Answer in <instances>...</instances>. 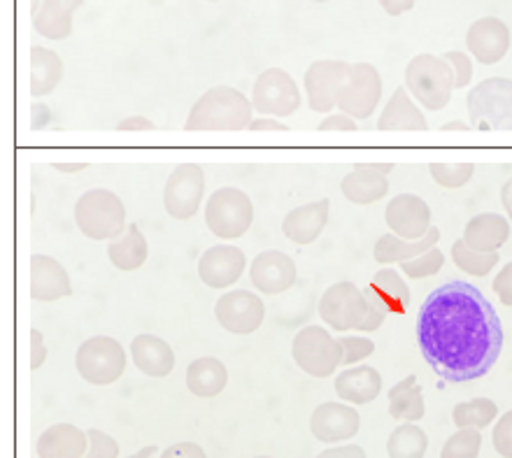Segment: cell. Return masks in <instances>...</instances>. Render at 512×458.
I'll return each instance as SVG.
<instances>
[{
  "label": "cell",
  "mask_w": 512,
  "mask_h": 458,
  "mask_svg": "<svg viewBox=\"0 0 512 458\" xmlns=\"http://www.w3.org/2000/svg\"><path fill=\"white\" fill-rule=\"evenodd\" d=\"M503 326L478 286L440 284L417 314V342L424 361L445 382L464 384L485 377L499 361Z\"/></svg>",
  "instance_id": "obj_1"
},
{
  "label": "cell",
  "mask_w": 512,
  "mask_h": 458,
  "mask_svg": "<svg viewBox=\"0 0 512 458\" xmlns=\"http://www.w3.org/2000/svg\"><path fill=\"white\" fill-rule=\"evenodd\" d=\"M252 100L233 87H212L191 107L187 131H247L252 124Z\"/></svg>",
  "instance_id": "obj_2"
},
{
  "label": "cell",
  "mask_w": 512,
  "mask_h": 458,
  "mask_svg": "<svg viewBox=\"0 0 512 458\" xmlns=\"http://www.w3.org/2000/svg\"><path fill=\"white\" fill-rule=\"evenodd\" d=\"M75 224L89 240H115L126 231V207L115 191L91 189L75 203Z\"/></svg>",
  "instance_id": "obj_3"
},
{
  "label": "cell",
  "mask_w": 512,
  "mask_h": 458,
  "mask_svg": "<svg viewBox=\"0 0 512 458\" xmlns=\"http://www.w3.org/2000/svg\"><path fill=\"white\" fill-rule=\"evenodd\" d=\"M405 89L426 110H443L454 93L452 66L438 56L419 54L405 68Z\"/></svg>",
  "instance_id": "obj_4"
},
{
  "label": "cell",
  "mask_w": 512,
  "mask_h": 458,
  "mask_svg": "<svg viewBox=\"0 0 512 458\" xmlns=\"http://www.w3.org/2000/svg\"><path fill=\"white\" fill-rule=\"evenodd\" d=\"M466 107L475 131H512V80H482L468 93Z\"/></svg>",
  "instance_id": "obj_5"
},
{
  "label": "cell",
  "mask_w": 512,
  "mask_h": 458,
  "mask_svg": "<svg viewBox=\"0 0 512 458\" xmlns=\"http://www.w3.org/2000/svg\"><path fill=\"white\" fill-rule=\"evenodd\" d=\"M254 205L245 191L236 186H222L212 191L205 203V224L210 233L222 240H236L252 228Z\"/></svg>",
  "instance_id": "obj_6"
},
{
  "label": "cell",
  "mask_w": 512,
  "mask_h": 458,
  "mask_svg": "<svg viewBox=\"0 0 512 458\" xmlns=\"http://www.w3.org/2000/svg\"><path fill=\"white\" fill-rule=\"evenodd\" d=\"M291 356H294L296 366L301 368L305 375L324 379L331 377L343 363V345L340 340L322 326H305L298 331L291 345Z\"/></svg>",
  "instance_id": "obj_7"
},
{
  "label": "cell",
  "mask_w": 512,
  "mask_h": 458,
  "mask_svg": "<svg viewBox=\"0 0 512 458\" xmlns=\"http://www.w3.org/2000/svg\"><path fill=\"white\" fill-rule=\"evenodd\" d=\"M75 368L84 382L96 386L115 384L126 370V352L119 340L110 335H96L84 340L77 349Z\"/></svg>",
  "instance_id": "obj_8"
},
{
  "label": "cell",
  "mask_w": 512,
  "mask_h": 458,
  "mask_svg": "<svg viewBox=\"0 0 512 458\" xmlns=\"http://www.w3.org/2000/svg\"><path fill=\"white\" fill-rule=\"evenodd\" d=\"M252 107L261 117H291L301 107V91L287 70L268 68L256 77Z\"/></svg>",
  "instance_id": "obj_9"
},
{
  "label": "cell",
  "mask_w": 512,
  "mask_h": 458,
  "mask_svg": "<svg viewBox=\"0 0 512 458\" xmlns=\"http://www.w3.org/2000/svg\"><path fill=\"white\" fill-rule=\"evenodd\" d=\"M368 312L366 291L352 282H336L319 298V317L338 333L357 331Z\"/></svg>",
  "instance_id": "obj_10"
},
{
  "label": "cell",
  "mask_w": 512,
  "mask_h": 458,
  "mask_svg": "<svg viewBox=\"0 0 512 458\" xmlns=\"http://www.w3.org/2000/svg\"><path fill=\"white\" fill-rule=\"evenodd\" d=\"M382 98L380 70L371 63H352L350 75L338 93V110L354 119H368L378 110Z\"/></svg>",
  "instance_id": "obj_11"
},
{
  "label": "cell",
  "mask_w": 512,
  "mask_h": 458,
  "mask_svg": "<svg viewBox=\"0 0 512 458\" xmlns=\"http://www.w3.org/2000/svg\"><path fill=\"white\" fill-rule=\"evenodd\" d=\"M205 196V175L196 163H180L170 173L166 189H163V207L170 217L187 221L201 210Z\"/></svg>",
  "instance_id": "obj_12"
},
{
  "label": "cell",
  "mask_w": 512,
  "mask_h": 458,
  "mask_svg": "<svg viewBox=\"0 0 512 458\" xmlns=\"http://www.w3.org/2000/svg\"><path fill=\"white\" fill-rule=\"evenodd\" d=\"M215 317L224 331L233 335H250L259 331L263 319H266V305L252 291L233 289L217 300Z\"/></svg>",
  "instance_id": "obj_13"
},
{
  "label": "cell",
  "mask_w": 512,
  "mask_h": 458,
  "mask_svg": "<svg viewBox=\"0 0 512 458\" xmlns=\"http://www.w3.org/2000/svg\"><path fill=\"white\" fill-rule=\"evenodd\" d=\"M350 66L345 61H315L305 70L303 84L310 110L324 114L338 107V93L350 75Z\"/></svg>",
  "instance_id": "obj_14"
},
{
  "label": "cell",
  "mask_w": 512,
  "mask_h": 458,
  "mask_svg": "<svg viewBox=\"0 0 512 458\" xmlns=\"http://www.w3.org/2000/svg\"><path fill=\"white\" fill-rule=\"evenodd\" d=\"M384 221L398 238L419 240L431 231V207L415 193H398L384 210Z\"/></svg>",
  "instance_id": "obj_15"
},
{
  "label": "cell",
  "mask_w": 512,
  "mask_h": 458,
  "mask_svg": "<svg viewBox=\"0 0 512 458\" xmlns=\"http://www.w3.org/2000/svg\"><path fill=\"white\" fill-rule=\"evenodd\" d=\"M247 256L233 245H215L205 249L198 261V277L210 289H229L245 273Z\"/></svg>",
  "instance_id": "obj_16"
},
{
  "label": "cell",
  "mask_w": 512,
  "mask_h": 458,
  "mask_svg": "<svg viewBox=\"0 0 512 458\" xmlns=\"http://www.w3.org/2000/svg\"><path fill=\"white\" fill-rule=\"evenodd\" d=\"M250 282L266 296H280L296 284V263L280 249H266L252 261Z\"/></svg>",
  "instance_id": "obj_17"
},
{
  "label": "cell",
  "mask_w": 512,
  "mask_h": 458,
  "mask_svg": "<svg viewBox=\"0 0 512 458\" xmlns=\"http://www.w3.org/2000/svg\"><path fill=\"white\" fill-rule=\"evenodd\" d=\"M361 417L352 405L324 403L310 417V431L319 442H347L359 433Z\"/></svg>",
  "instance_id": "obj_18"
},
{
  "label": "cell",
  "mask_w": 512,
  "mask_h": 458,
  "mask_svg": "<svg viewBox=\"0 0 512 458\" xmlns=\"http://www.w3.org/2000/svg\"><path fill=\"white\" fill-rule=\"evenodd\" d=\"M466 45L471 49L473 59L494 66L503 61V56L510 49V31L508 26L499 19H480L468 28Z\"/></svg>",
  "instance_id": "obj_19"
},
{
  "label": "cell",
  "mask_w": 512,
  "mask_h": 458,
  "mask_svg": "<svg viewBox=\"0 0 512 458\" xmlns=\"http://www.w3.org/2000/svg\"><path fill=\"white\" fill-rule=\"evenodd\" d=\"M73 293L68 270L59 261L45 254L31 256V298L40 303L68 298Z\"/></svg>",
  "instance_id": "obj_20"
},
{
  "label": "cell",
  "mask_w": 512,
  "mask_h": 458,
  "mask_svg": "<svg viewBox=\"0 0 512 458\" xmlns=\"http://www.w3.org/2000/svg\"><path fill=\"white\" fill-rule=\"evenodd\" d=\"M331 214V200H317V203H308L303 207L291 210L282 221L284 238L294 242V245H312L319 235L324 233L326 224H329Z\"/></svg>",
  "instance_id": "obj_21"
},
{
  "label": "cell",
  "mask_w": 512,
  "mask_h": 458,
  "mask_svg": "<svg viewBox=\"0 0 512 458\" xmlns=\"http://www.w3.org/2000/svg\"><path fill=\"white\" fill-rule=\"evenodd\" d=\"M131 359L142 375L163 379L175 368V352L159 335H135L131 340Z\"/></svg>",
  "instance_id": "obj_22"
},
{
  "label": "cell",
  "mask_w": 512,
  "mask_h": 458,
  "mask_svg": "<svg viewBox=\"0 0 512 458\" xmlns=\"http://www.w3.org/2000/svg\"><path fill=\"white\" fill-rule=\"evenodd\" d=\"M366 298L387 317L389 314H405L412 303L408 284L403 282V277L394 268H382L380 273H375L366 289Z\"/></svg>",
  "instance_id": "obj_23"
},
{
  "label": "cell",
  "mask_w": 512,
  "mask_h": 458,
  "mask_svg": "<svg viewBox=\"0 0 512 458\" xmlns=\"http://www.w3.org/2000/svg\"><path fill=\"white\" fill-rule=\"evenodd\" d=\"M89 449V435L73 424H54L45 428L35 442L40 458H82Z\"/></svg>",
  "instance_id": "obj_24"
},
{
  "label": "cell",
  "mask_w": 512,
  "mask_h": 458,
  "mask_svg": "<svg viewBox=\"0 0 512 458\" xmlns=\"http://www.w3.org/2000/svg\"><path fill=\"white\" fill-rule=\"evenodd\" d=\"M426 117L419 110L410 91L398 87L384 105L378 119V131H426Z\"/></svg>",
  "instance_id": "obj_25"
},
{
  "label": "cell",
  "mask_w": 512,
  "mask_h": 458,
  "mask_svg": "<svg viewBox=\"0 0 512 458\" xmlns=\"http://www.w3.org/2000/svg\"><path fill=\"white\" fill-rule=\"evenodd\" d=\"M510 238V221L499 212H482L468 221L464 242L478 252H499Z\"/></svg>",
  "instance_id": "obj_26"
},
{
  "label": "cell",
  "mask_w": 512,
  "mask_h": 458,
  "mask_svg": "<svg viewBox=\"0 0 512 458\" xmlns=\"http://www.w3.org/2000/svg\"><path fill=\"white\" fill-rule=\"evenodd\" d=\"M382 375L373 366H354L336 377V393L340 400L352 405H368L380 396Z\"/></svg>",
  "instance_id": "obj_27"
},
{
  "label": "cell",
  "mask_w": 512,
  "mask_h": 458,
  "mask_svg": "<svg viewBox=\"0 0 512 458\" xmlns=\"http://www.w3.org/2000/svg\"><path fill=\"white\" fill-rule=\"evenodd\" d=\"M440 240V231L436 226H431V231L419 240H405L398 238L396 233H387L375 242L373 256L380 266H391V263H403L415 259V256L429 252L431 247H436Z\"/></svg>",
  "instance_id": "obj_28"
},
{
  "label": "cell",
  "mask_w": 512,
  "mask_h": 458,
  "mask_svg": "<svg viewBox=\"0 0 512 458\" xmlns=\"http://www.w3.org/2000/svg\"><path fill=\"white\" fill-rule=\"evenodd\" d=\"M229 384V370L215 356H201L187 368V389L198 398H215Z\"/></svg>",
  "instance_id": "obj_29"
},
{
  "label": "cell",
  "mask_w": 512,
  "mask_h": 458,
  "mask_svg": "<svg viewBox=\"0 0 512 458\" xmlns=\"http://www.w3.org/2000/svg\"><path fill=\"white\" fill-rule=\"evenodd\" d=\"M149 256V245L147 238L142 235L138 224H128L126 231L110 242L108 247V259L112 266L122 273H131V270H138L145 266Z\"/></svg>",
  "instance_id": "obj_30"
},
{
  "label": "cell",
  "mask_w": 512,
  "mask_h": 458,
  "mask_svg": "<svg viewBox=\"0 0 512 458\" xmlns=\"http://www.w3.org/2000/svg\"><path fill=\"white\" fill-rule=\"evenodd\" d=\"M389 414L396 421H417L424 419L426 403H424V391L419 386L415 375H408L401 382L394 384L389 389Z\"/></svg>",
  "instance_id": "obj_31"
},
{
  "label": "cell",
  "mask_w": 512,
  "mask_h": 458,
  "mask_svg": "<svg viewBox=\"0 0 512 458\" xmlns=\"http://www.w3.org/2000/svg\"><path fill=\"white\" fill-rule=\"evenodd\" d=\"M340 191H343V196L354 205H371L387 196L389 180L387 175L371 173V170L364 168H354V173L343 177Z\"/></svg>",
  "instance_id": "obj_32"
},
{
  "label": "cell",
  "mask_w": 512,
  "mask_h": 458,
  "mask_svg": "<svg viewBox=\"0 0 512 458\" xmlns=\"http://www.w3.org/2000/svg\"><path fill=\"white\" fill-rule=\"evenodd\" d=\"M63 80V61L59 54L45 47L31 49V96H49Z\"/></svg>",
  "instance_id": "obj_33"
},
{
  "label": "cell",
  "mask_w": 512,
  "mask_h": 458,
  "mask_svg": "<svg viewBox=\"0 0 512 458\" xmlns=\"http://www.w3.org/2000/svg\"><path fill=\"white\" fill-rule=\"evenodd\" d=\"M77 0H45V10L35 19V31L49 40H63L70 35V14Z\"/></svg>",
  "instance_id": "obj_34"
},
{
  "label": "cell",
  "mask_w": 512,
  "mask_h": 458,
  "mask_svg": "<svg viewBox=\"0 0 512 458\" xmlns=\"http://www.w3.org/2000/svg\"><path fill=\"white\" fill-rule=\"evenodd\" d=\"M426 449H429V438L412 421L396 426L387 440L389 458H424Z\"/></svg>",
  "instance_id": "obj_35"
},
{
  "label": "cell",
  "mask_w": 512,
  "mask_h": 458,
  "mask_svg": "<svg viewBox=\"0 0 512 458\" xmlns=\"http://www.w3.org/2000/svg\"><path fill=\"white\" fill-rule=\"evenodd\" d=\"M499 417V405L492 398H473L466 403L454 405L452 421L457 428H482L492 426V421Z\"/></svg>",
  "instance_id": "obj_36"
},
{
  "label": "cell",
  "mask_w": 512,
  "mask_h": 458,
  "mask_svg": "<svg viewBox=\"0 0 512 458\" xmlns=\"http://www.w3.org/2000/svg\"><path fill=\"white\" fill-rule=\"evenodd\" d=\"M452 261L454 266L464 270L468 275L487 277L496 266H499L501 256L499 252H478V249L468 247L464 238H461L452 245Z\"/></svg>",
  "instance_id": "obj_37"
},
{
  "label": "cell",
  "mask_w": 512,
  "mask_h": 458,
  "mask_svg": "<svg viewBox=\"0 0 512 458\" xmlns=\"http://www.w3.org/2000/svg\"><path fill=\"white\" fill-rule=\"evenodd\" d=\"M482 449V435L478 428H459L447 438L440 458H478Z\"/></svg>",
  "instance_id": "obj_38"
},
{
  "label": "cell",
  "mask_w": 512,
  "mask_h": 458,
  "mask_svg": "<svg viewBox=\"0 0 512 458\" xmlns=\"http://www.w3.org/2000/svg\"><path fill=\"white\" fill-rule=\"evenodd\" d=\"M429 173L445 189H461L473 180V163H431Z\"/></svg>",
  "instance_id": "obj_39"
},
{
  "label": "cell",
  "mask_w": 512,
  "mask_h": 458,
  "mask_svg": "<svg viewBox=\"0 0 512 458\" xmlns=\"http://www.w3.org/2000/svg\"><path fill=\"white\" fill-rule=\"evenodd\" d=\"M443 266H445V254L440 252L438 245H436V247H431L429 252L415 256V259L403 261L401 270L412 279H424V277H431V275L440 273V268H443Z\"/></svg>",
  "instance_id": "obj_40"
},
{
  "label": "cell",
  "mask_w": 512,
  "mask_h": 458,
  "mask_svg": "<svg viewBox=\"0 0 512 458\" xmlns=\"http://www.w3.org/2000/svg\"><path fill=\"white\" fill-rule=\"evenodd\" d=\"M340 345H343V363L345 366H357L368 356H373L375 352V342L364 338V335H347V338L340 340Z\"/></svg>",
  "instance_id": "obj_41"
},
{
  "label": "cell",
  "mask_w": 512,
  "mask_h": 458,
  "mask_svg": "<svg viewBox=\"0 0 512 458\" xmlns=\"http://www.w3.org/2000/svg\"><path fill=\"white\" fill-rule=\"evenodd\" d=\"M89 435V449L82 458H119V442L112 435L91 428Z\"/></svg>",
  "instance_id": "obj_42"
},
{
  "label": "cell",
  "mask_w": 512,
  "mask_h": 458,
  "mask_svg": "<svg viewBox=\"0 0 512 458\" xmlns=\"http://www.w3.org/2000/svg\"><path fill=\"white\" fill-rule=\"evenodd\" d=\"M443 59L452 66L454 89H466L473 80V61L464 52H447Z\"/></svg>",
  "instance_id": "obj_43"
},
{
  "label": "cell",
  "mask_w": 512,
  "mask_h": 458,
  "mask_svg": "<svg viewBox=\"0 0 512 458\" xmlns=\"http://www.w3.org/2000/svg\"><path fill=\"white\" fill-rule=\"evenodd\" d=\"M494 449L503 458H512V410L501 414V419L494 426Z\"/></svg>",
  "instance_id": "obj_44"
},
{
  "label": "cell",
  "mask_w": 512,
  "mask_h": 458,
  "mask_svg": "<svg viewBox=\"0 0 512 458\" xmlns=\"http://www.w3.org/2000/svg\"><path fill=\"white\" fill-rule=\"evenodd\" d=\"M317 131H322V133L324 131H347V133H352V131H357V119L350 117V114H345V112H331L324 121H319Z\"/></svg>",
  "instance_id": "obj_45"
},
{
  "label": "cell",
  "mask_w": 512,
  "mask_h": 458,
  "mask_svg": "<svg viewBox=\"0 0 512 458\" xmlns=\"http://www.w3.org/2000/svg\"><path fill=\"white\" fill-rule=\"evenodd\" d=\"M494 293L503 305L512 307V261L501 268V273L494 277Z\"/></svg>",
  "instance_id": "obj_46"
},
{
  "label": "cell",
  "mask_w": 512,
  "mask_h": 458,
  "mask_svg": "<svg viewBox=\"0 0 512 458\" xmlns=\"http://www.w3.org/2000/svg\"><path fill=\"white\" fill-rule=\"evenodd\" d=\"M159 458H208V456H205L203 447L196 445V442H177V445H170Z\"/></svg>",
  "instance_id": "obj_47"
},
{
  "label": "cell",
  "mask_w": 512,
  "mask_h": 458,
  "mask_svg": "<svg viewBox=\"0 0 512 458\" xmlns=\"http://www.w3.org/2000/svg\"><path fill=\"white\" fill-rule=\"evenodd\" d=\"M45 361H47L45 335H42L38 328H33V331H31V368L38 370Z\"/></svg>",
  "instance_id": "obj_48"
},
{
  "label": "cell",
  "mask_w": 512,
  "mask_h": 458,
  "mask_svg": "<svg viewBox=\"0 0 512 458\" xmlns=\"http://www.w3.org/2000/svg\"><path fill=\"white\" fill-rule=\"evenodd\" d=\"M384 319H387V314L378 310V307H375L373 303H368V312H366L364 321H361V324L357 326V331H361V333L378 331V328L384 324Z\"/></svg>",
  "instance_id": "obj_49"
},
{
  "label": "cell",
  "mask_w": 512,
  "mask_h": 458,
  "mask_svg": "<svg viewBox=\"0 0 512 458\" xmlns=\"http://www.w3.org/2000/svg\"><path fill=\"white\" fill-rule=\"evenodd\" d=\"M317 458H366V449L359 445H343V447H331L324 449Z\"/></svg>",
  "instance_id": "obj_50"
},
{
  "label": "cell",
  "mask_w": 512,
  "mask_h": 458,
  "mask_svg": "<svg viewBox=\"0 0 512 458\" xmlns=\"http://www.w3.org/2000/svg\"><path fill=\"white\" fill-rule=\"evenodd\" d=\"M154 124L152 121H149L147 117H140V114H135V117H126V119H122L117 124V131H124V133H128V131H154Z\"/></svg>",
  "instance_id": "obj_51"
},
{
  "label": "cell",
  "mask_w": 512,
  "mask_h": 458,
  "mask_svg": "<svg viewBox=\"0 0 512 458\" xmlns=\"http://www.w3.org/2000/svg\"><path fill=\"white\" fill-rule=\"evenodd\" d=\"M250 131H275V133H282V131H287V124H282V121L275 119V117H256V119H252Z\"/></svg>",
  "instance_id": "obj_52"
},
{
  "label": "cell",
  "mask_w": 512,
  "mask_h": 458,
  "mask_svg": "<svg viewBox=\"0 0 512 458\" xmlns=\"http://www.w3.org/2000/svg\"><path fill=\"white\" fill-rule=\"evenodd\" d=\"M380 3L384 5V10L396 17V14H403L405 10H410L415 0H380Z\"/></svg>",
  "instance_id": "obj_53"
},
{
  "label": "cell",
  "mask_w": 512,
  "mask_h": 458,
  "mask_svg": "<svg viewBox=\"0 0 512 458\" xmlns=\"http://www.w3.org/2000/svg\"><path fill=\"white\" fill-rule=\"evenodd\" d=\"M501 205H503V210H506L510 214V219H512V177H510L506 184L501 186Z\"/></svg>",
  "instance_id": "obj_54"
},
{
  "label": "cell",
  "mask_w": 512,
  "mask_h": 458,
  "mask_svg": "<svg viewBox=\"0 0 512 458\" xmlns=\"http://www.w3.org/2000/svg\"><path fill=\"white\" fill-rule=\"evenodd\" d=\"M354 168H364V170H371V173H380V175H387L394 170V163H357Z\"/></svg>",
  "instance_id": "obj_55"
},
{
  "label": "cell",
  "mask_w": 512,
  "mask_h": 458,
  "mask_svg": "<svg viewBox=\"0 0 512 458\" xmlns=\"http://www.w3.org/2000/svg\"><path fill=\"white\" fill-rule=\"evenodd\" d=\"M33 114H35V119H33V128H42V126H47V124H49V110H47V107H42V105H33Z\"/></svg>",
  "instance_id": "obj_56"
},
{
  "label": "cell",
  "mask_w": 512,
  "mask_h": 458,
  "mask_svg": "<svg viewBox=\"0 0 512 458\" xmlns=\"http://www.w3.org/2000/svg\"><path fill=\"white\" fill-rule=\"evenodd\" d=\"M54 170H59V173H82V170H87V163H54Z\"/></svg>",
  "instance_id": "obj_57"
},
{
  "label": "cell",
  "mask_w": 512,
  "mask_h": 458,
  "mask_svg": "<svg viewBox=\"0 0 512 458\" xmlns=\"http://www.w3.org/2000/svg\"><path fill=\"white\" fill-rule=\"evenodd\" d=\"M443 131H471V124H466V121H447L443 126Z\"/></svg>",
  "instance_id": "obj_58"
},
{
  "label": "cell",
  "mask_w": 512,
  "mask_h": 458,
  "mask_svg": "<svg viewBox=\"0 0 512 458\" xmlns=\"http://www.w3.org/2000/svg\"><path fill=\"white\" fill-rule=\"evenodd\" d=\"M156 452H159V449H156V445H149V447H142L140 452H135V454H131L128 458H156Z\"/></svg>",
  "instance_id": "obj_59"
},
{
  "label": "cell",
  "mask_w": 512,
  "mask_h": 458,
  "mask_svg": "<svg viewBox=\"0 0 512 458\" xmlns=\"http://www.w3.org/2000/svg\"><path fill=\"white\" fill-rule=\"evenodd\" d=\"M254 458H270V456H254Z\"/></svg>",
  "instance_id": "obj_60"
}]
</instances>
